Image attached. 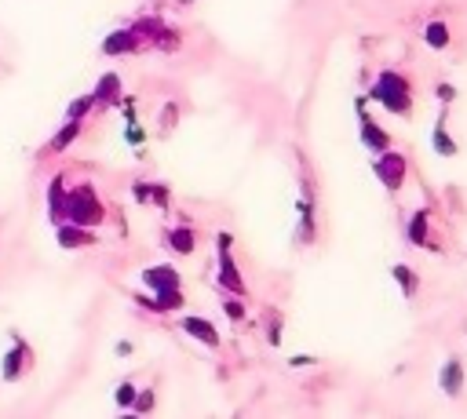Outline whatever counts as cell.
Returning a JSON list of instances; mask_svg holds the SVG:
<instances>
[{"label":"cell","instance_id":"1","mask_svg":"<svg viewBox=\"0 0 467 419\" xmlns=\"http://www.w3.org/2000/svg\"><path fill=\"white\" fill-rule=\"evenodd\" d=\"M66 215L70 222H77V227H96V222H103V205L96 201V190L91 186H73L66 205H62L58 219Z\"/></svg>","mask_w":467,"mask_h":419},{"label":"cell","instance_id":"2","mask_svg":"<svg viewBox=\"0 0 467 419\" xmlns=\"http://www.w3.org/2000/svg\"><path fill=\"white\" fill-rule=\"evenodd\" d=\"M369 99H376L391 113H409V84H406V77H398L394 70H384L376 77V84H372Z\"/></svg>","mask_w":467,"mask_h":419},{"label":"cell","instance_id":"3","mask_svg":"<svg viewBox=\"0 0 467 419\" xmlns=\"http://www.w3.org/2000/svg\"><path fill=\"white\" fill-rule=\"evenodd\" d=\"M215 248H220V281H223V288H230V292H245V281L237 277V267L230 259V234L215 237Z\"/></svg>","mask_w":467,"mask_h":419},{"label":"cell","instance_id":"4","mask_svg":"<svg viewBox=\"0 0 467 419\" xmlns=\"http://www.w3.org/2000/svg\"><path fill=\"white\" fill-rule=\"evenodd\" d=\"M376 175H380V182H384L387 190H398L401 179H406V157L384 150V157L376 160Z\"/></svg>","mask_w":467,"mask_h":419},{"label":"cell","instance_id":"5","mask_svg":"<svg viewBox=\"0 0 467 419\" xmlns=\"http://www.w3.org/2000/svg\"><path fill=\"white\" fill-rule=\"evenodd\" d=\"M183 332L194 336L205 346H220V332H215L212 321H205V317H183Z\"/></svg>","mask_w":467,"mask_h":419},{"label":"cell","instance_id":"6","mask_svg":"<svg viewBox=\"0 0 467 419\" xmlns=\"http://www.w3.org/2000/svg\"><path fill=\"white\" fill-rule=\"evenodd\" d=\"M143 281L153 288V292H165V288H179V274H175V267H150V270H143Z\"/></svg>","mask_w":467,"mask_h":419},{"label":"cell","instance_id":"7","mask_svg":"<svg viewBox=\"0 0 467 419\" xmlns=\"http://www.w3.org/2000/svg\"><path fill=\"white\" fill-rule=\"evenodd\" d=\"M438 386H442V394H460V390H463V365H460L456 358L442 365V372H438Z\"/></svg>","mask_w":467,"mask_h":419},{"label":"cell","instance_id":"8","mask_svg":"<svg viewBox=\"0 0 467 419\" xmlns=\"http://www.w3.org/2000/svg\"><path fill=\"white\" fill-rule=\"evenodd\" d=\"M135 33L132 29H117V33H110L106 41H103V55H124V51H132L135 48Z\"/></svg>","mask_w":467,"mask_h":419},{"label":"cell","instance_id":"9","mask_svg":"<svg viewBox=\"0 0 467 419\" xmlns=\"http://www.w3.org/2000/svg\"><path fill=\"white\" fill-rule=\"evenodd\" d=\"M96 103H106V106H117L124 95H120V81L113 77V73H106L103 81H99V88H96V95H91Z\"/></svg>","mask_w":467,"mask_h":419},{"label":"cell","instance_id":"10","mask_svg":"<svg viewBox=\"0 0 467 419\" xmlns=\"http://www.w3.org/2000/svg\"><path fill=\"white\" fill-rule=\"evenodd\" d=\"M361 143H365L372 153H384V150H387V135L380 132V124H372L365 113H361Z\"/></svg>","mask_w":467,"mask_h":419},{"label":"cell","instance_id":"11","mask_svg":"<svg viewBox=\"0 0 467 419\" xmlns=\"http://www.w3.org/2000/svg\"><path fill=\"white\" fill-rule=\"evenodd\" d=\"M58 244L62 248H84V244H91V234H84L77 222L73 227H58Z\"/></svg>","mask_w":467,"mask_h":419},{"label":"cell","instance_id":"12","mask_svg":"<svg viewBox=\"0 0 467 419\" xmlns=\"http://www.w3.org/2000/svg\"><path fill=\"white\" fill-rule=\"evenodd\" d=\"M135 303H146L153 310H179L183 296H179V288H165V292H158V299H135Z\"/></svg>","mask_w":467,"mask_h":419},{"label":"cell","instance_id":"13","mask_svg":"<svg viewBox=\"0 0 467 419\" xmlns=\"http://www.w3.org/2000/svg\"><path fill=\"white\" fill-rule=\"evenodd\" d=\"M424 41H427V48L442 51V48L449 44V29H446V22H431V26L424 29Z\"/></svg>","mask_w":467,"mask_h":419},{"label":"cell","instance_id":"14","mask_svg":"<svg viewBox=\"0 0 467 419\" xmlns=\"http://www.w3.org/2000/svg\"><path fill=\"white\" fill-rule=\"evenodd\" d=\"M391 277L401 284V292H406V296H416V284H420V281H416V274H413L409 267H401V263H398V267L391 270Z\"/></svg>","mask_w":467,"mask_h":419},{"label":"cell","instance_id":"15","mask_svg":"<svg viewBox=\"0 0 467 419\" xmlns=\"http://www.w3.org/2000/svg\"><path fill=\"white\" fill-rule=\"evenodd\" d=\"M77 135H81V124H77V120H66V124H62V132L51 139V150H66Z\"/></svg>","mask_w":467,"mask_h":419},{"label":"cell","instance_id":"16","mask_svg":"<svg viewBox=\"0 0 467 419\" xmlns=\"http://www.w3.org/2000/svg\"><path fill=\"white\" fill-rule=\"evenodd\" d=\"M168 241H172V248L183 252V255H190V252H194V230H186V227H183V230H172Z\"/></svg>","mask_w":467,"mask_h":419},{"label":"cell","instance_id":"17","mask_svg":"<svg viewBox=\"0 0 467 419\" xmlns=\"http://www.w3.org/2000/svg\"><path fill=\"white\" fill-rule=\"evenodd\" d=\"M434 150H438L442 157H456V143L446 135V128H442V120H438V128H434Z\"/></svg>","mask_w":467,"mask_h":419},{"label":"cell","instance_id":"18","mask_svg":"<svg viewBox=\"0 0 467 419\" xmlns=\"http://www.w3.org/2000/svg\"><path fill=\"white\" fill-rule=\"evenodd\" d=\"M424 237H427V212H416L413 222H409V241H413V244H424Z\"/></svg>","mask_w":467,"mask_h":419},{"label":"cell","instance_id":"19","mask_svg":"<svg viewBox=\"0 0 467 419\" xmlns=\"http://www.w3.org/2000/svg\"><path fill=\"white\" fill-rule=\"evenodd\" d=\"M48 212L58 222V212H62V179H51V205H48Z\"/></svg>","mask_w":467,"mask_h":419},{"label":"cell","instance_id":"20","mask_svg":"<svg viewBox=\"0 0 467 419\" xmlns=\"http://www.w3.org/2000/svg\"><path fill=\"white\" fill-rule=\"evenodd\" d=\"M135 394H139V390H135V383H120V386H117V405H120V408H128V405L135 401Z\"/></svg>","mask_w":467,"mask_h":419},{"label":"cell","instance_id":"21","mask_svg":"<svg viewBox=\"0 0 467 419\" xmlns=\"http://www.w3.org/2000/svg\"><path fill=\"white\" fill-rule=\"evenodd\" d=\"M19 361H22V353H19V350H11L8 358H4V379H8V383H11L15 376H19V368H22Z\"/></svg>","mask_w":467,"mask_h":419},{"label":"cell","instance_id":"22","mask_svg":"<svg viewBox=\"0 0 467 419\" xmlns=\"http://www.w3.org/2000/svg\"><path fill=\"white\" fill-rule=\"evenodd\" d=\"M91 103H96V99H91V95H84V99H77V103L70 106V113H66V117H70V120H81V117L91 110Z\"/></svg>","mask_w":467,"mask_h":419},{"label":"cell","instance_id":"23","mask_svg":"<svg viewBox=\"0 0 467 419\" xmlns=\"http://www.w3.org/2000/svg\"><path fill=\"white\" fill-rule=\"evenodd\" d=\"M223 306H227V314H230V317H234V321H241V317H245V306H241V303H237V299H227V303H223Z\"/></svg>","mask_w":467,"mask_h":419},{"label":"cell","instance_id":"24","mask_svg":"<svg viewBox=\"0 0 467 419\" xmlns=\"http://www.w3.org/2000/svg\"><path fill=\"white\" fill-rule=\"evenodd\" d=\"M132 405H135L139 412H146V408L153 405V394H150V390H143V394H135V401H132Z\"/></svg>","mask_w":467,"mask_h":419},{"label":"cell","instance_id":"25","mask_svg":"<svg viewBox=\"0 0 467 419\" xmlns=\"http://www.w3.org/2000/svg\"><path fill=\"white\" fill-rule=\"evenodd\" d=\"M135 201H139V205L150 201V182H135Z\"/></svg>","mask_w":467,"mask_h":419},{"label":"cell","instance_id":"26","mask_svg":"<svg viewBox=\"0 0 467 419\" xmlns=\"http://www.w3.org/2000/svg\"><path fill=\"white\" fill-rule=\"evenodd\" d=\"M150 197L158 201V205H165V201H168V193H165V186H153V193H150Z\"/></svg>","mask_w":467,"mask_h":419},{"label":"cell","instance_id":"27","mask_svg":"<svg viewBox=\"0 0 467 419\" xmlns=\"http://www.w3.org/2000/svg\"><path fill=\"white\" fill-rule=\"evenodd\" d=\"M438 95H442V99H446V103H453V99H456V91H453L449 84H438Z\"/></svg>","mask_w":467,"mask_h":419},{"label":"cell","instance_id":"28","mask_svg":"<svg viewBox=\"0 0 467 419\" xmlns=\"http://www.w3.org/2000/svg\"><path fill=\"white\" fill-rule=\"evenodd\" d=\"M128 143H143V132H139V128H135V124L128 128Z\"/></svg>","mask_w":467,"mask_h":419}]
</instances>
